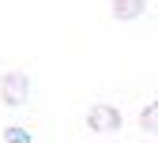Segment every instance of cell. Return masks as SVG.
Returning <instances> with one entry per match:
<instances>
[{
  "label": "cell",
  "mask_w": 158,
  "mask_h": 143,
  "mask_svg": "<svg viewBox=\"0 0 158 143\" xmlns=\"http://www.w3.org/2000/svg\"><path fill=\"white\" fill-rule=\"evenodd\" d=\"M147 11V0H113L109 4V15L121 19V23H128V19H139Z\"/></svg>",
  "instance_id": "3957f363"
},
{
  "label": "cell",
  "mask_w": 158,
  "mask_h": 143,
  "mask_svg": "<svg viewBox=\"0 0 158 143\" xmlns=\"http://www.w3.org/2000/svg\"><path fill=\"white\" fill-rule=\"evenodd\" d=\"M139 124H143V132H154V128H158V106H154V102H151V106H143Z\"/></svg>",
  "instance_id": "277c9868"
},
{
  "label": "cell",
  "mask_w": 158,
  "mask_h": 143,
  "mask_svg": "<svg viewBox=\"0 0 158 143\" xmlns=\"http://www.w3.org/2000/svg\"><path fill=\"white\" fill-rule=\"evenodd\" d=\"M30 98V75L27 72H4L0 79V102L4 106H23Z\"/></svg>",
  "instance_id": "6da1fadb"
},
{
  "label": "cell",
  "mask_w": 158,
  "mask_h": 143,
  "mask_svg": "<svg viewBox=\"0 0 158 143\" xmlns=\"http://www.w3.org/2000/svg\"><path fill=\"white\" fill-rule=\"evenodd\" d=\"M87 124H90V132H98V136H113V132H121V124H124V117H121V109H113V106H94L90 113H87Z\"/></svg>",
  "instance_id": "7a4b0ae2"
},
{
  "label": "cell",
  "mask_w": 158,
  "mask_h": 143,
  "mask_svg": "<svg viewBox=\"0 0 158 143\" xmlns=\"http://www.w3.org/2000/svg\"><path fill=\"white\" fill-rule=\"evenodd\" d=\"M4 139L8 143H30V132L19 128V124H11V128H4Z\"/></svg>",
  "instance_id": "5b68a950"
}]
</instances>
